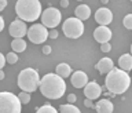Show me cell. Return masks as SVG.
<instances>
[{"instance_id":"cell-1","label":"cell","mask_w":132,"mask_h":113,"mask_svg":"<svg viewBox=\"0 0 132 113\" xmlns=\"http://www.w3.org/2000/svg\"><path fill=\"white\" fill-rule=\"evenodd\" d=\"M40 93L48 99H59L66 93V83L55 73H47L40 79Z\"/></svg>"},{"instance_id":"cell-2","label":"cell","mask_w":132,"mask_h":113,"mask_svg":"<svg viewBox=\"0 0 132 113\" xmlns=\"http://www.w3.org/2000/svg\"><path fill=\"white\" fill-rule=\"evenodd\" d=\"M131 86V77L120 68H113L106 76V88L110 94H124Z\"/></svg>"},{"instance_id":"cell-3","label":"cell","mask_w":132,"mask_h":113,"mask_svg":"<svg viewBox=\"0 0 132 113\" xmlns=\"http://www.w3.org/2000/svg\"><path fill=\"white\" fill-rule=\"evenodd\" d=\"M18 19L23 22H35L41 15V3L39 0H18L15 3Z\"/></svg>"},{"instance_id":"cell-4","label":"cell","mask_w":132,"mask_h":113,"mask_svg":"<svg viewBox=\"0 0 132 113\" xmlns=\"http://www.w3.org/2000/svg\"><path fill=\"white\" fill-rule=\"evenodd\" d=\"M40 84V76L39 72L33 68H26L23 70H21L18 74V87L22 90V93L30 94L33 91H36V88Z\"/></svg>"},{"instance_id":"cell-5","label":"cell","mask_w":132,"mask_h":113,"mask_svg":"<svg viewBox=\"0 0 132 113\" xmlns=\"http://www.w3.org/2000/svg\"><path fill=\"white\" fill-rule=\"evenodd\" d=\"M21 106L16 95L8 91L0 93V113H21Z\"/></svg>"},{"instance_id":"cell-6","label":"cell","mask_w":132,"mask_h":113,"mask_svg":"<svg viewBox=\"0 0 132 113\" xmlns=\"http://www.w3.org/2000/svg\"><path fill=\"white\" fill-rule=\"evenodd\" d=\"M62 31H63L65 36L69 39H78L84 33V24L76 17L73 18H68L62 25Z\"/></svg>"},{"instance_id":"cell-7","label":"cell","mask_w":132,"mask_h":113,"mask_svg":"<svg viewBox=\"0 0 132 113\" xmlns=\"http://www.w3.org/2000/svg\"><path fill=\"white\" fill-rule=\"evenodd\" d=\"M41 25L45 28H50V29H55L58 25L61 24V19H62V14L59 10H56V8L54 7H48L45 8L44 11H41Z\"/></svg>"},{"instance_id":"cell-8","label":"cell","mask_w":132,"mask_h":113,"mask_svg":"<svg viewBox=\"0 0 132 113\" xmlns=\"http://www.w3.org/2000/svg\"><path fill=\"white\" fill-rule=\"evenodd\" d=\"M26 35L29 37V40H30L32 43H35V44H41V43H44V41H45V39H48L47 28L43 26L41 24L32 25V26L28 29Z\"/></svg>"},{"instance_id":"cell-9","label":"cell","mask_w":132,"mask_h":113,"mask_svg":"<svg viewBox=\"0 0 132 113\" xmlns=\"http://www.w3.org/2000/svg\"><path fill=\"white\" fill-rule=\"evenodd\" d=\"M8 33H10L12 37H15V39H22V37L28 33V26L23 21L15 19V21H12L11 25L8 26Z\"/></svg>"},{"instance_id":"cell-10","label":"cell","mask_w":132,"mask_h":113,"mask_svg":"<svg viewBox=\"0 0 132 113\" xmlns=\"http://www.w3.org/2000/svg\"><path fill=\"white\" fill-rule=\"evenodd\" d=\"M95 21H96L101 26H106V25H109L111 21H113V12L106 7L98 8L96 12H95Z\"/></svg>"},{"instance_id":"cell-11","label":"cell","mask_w":132,"mask_h":113,"mask_svg":"<svg viewBox=\"0 0 132 113\" xmlns=\"http://www.w3.org/2000/svg\"><path fill=\"white\" fill-rule=\"evenodd\" d=\"M84 94L87 99H89V101H92V99H96L101 97L102 94V87L98 84L96 81H89L87 83V86L84 87Z\"/></svg>"},{"instance_id":"cell-12","label":"cell","mask_w":132,"mask_h":113,"mask_svg":"<svg viewBox=\"0 0 132 113\" xmlns=\"http://www.w3.org/2000/svg\"><path fill=\"white\" fill-rule=\"evenodd\" d=\"M94 37L98 43H109V40L111 39V31L107 26H98L94 31Z\"/></svg>"},{"instance_id":"cell-13","label":"cell","mask_w":132,"mask_h":113,"mask_svg":"<svg viewBox=\"0 0 132 113\" xmlns=\"http://www.w3.org/2000/svg\"><path fill=\"white\" fill-rule=\"evenodd\" d=\"M70 81H72V86L76 87V88H84L88 83V77H87V73L82 72V70H77L72 74L70 77Z\"/></svg>"},{"instance_id":"cell-14","label":"cell","mask_w":132,"mask_h":113,"mask_svg":"<svg viewBox=\"0 0 132 113\" xmlns=\"http://www.w3.org/2000/svg\"><path fill=\"white\" fill-rule=\"evenodd\" d=\"M113 68H114L113 61H111V58H107V57L102 58V59L96 64V70L101 74H107Z\"/></svg>"},{"instance_id":"cell-15","label":"cell","mask_w":132,"mask_h":113,"mask_svg":"<svg viewBox=\"0 0 132 113\" xmlns=\"http://www.w3.org/2000/svg\"><path fill=\"white\" fill-rule=\"evenodd\" d=\"M74 15H76L77 19H80L81 22L85 19L89 18L91 15V8L89 6H87V4H78L76 7V10H74Z\"/></svg>"},{"instance_id":"cell-16","label":"cell","mask_w":132,"mask_h":113,"mask_svg":"<svg viewBox=\"0 0 132 113\" xmlns=\"http://www.w3.org/2000/svg\"><path fill=\"white\" fill-rule=\"evenodd\" d=\"M95 109H96L98 113H113L114 106L109 99H101V101L96 102Z\"/></svg>"},{"instance_id":"cell-17","label":"cell","mask_w":132,"mask_h":113,"mask_svg":"<svg viewBox=\"0 0 132 113\" xmlns=\"http://www.w3.org/2000/svg\"><path fill=\"white\" fill-rule=\"evenodd\" d=\"M118 66L121 70L128 73V70L132 69V55L131 54H122L118 59Z\"/></svg>"},{"instance_id":"cell-18","label":"cell","mask_w":132,"mask_h":113,"mask_svg":"<svg viewBox=\"0 0 132 113\" xmlns=\"http://www.w3.org/2000/svg\"><path fill=\"white\" fill-rule=\"evenodd\" d=\"M55 74H58L59 77H62L65 80L66 77H69L70 74H72V68H70V65L65 64V62H62V64L56 65L55 68Z\"/></svg>"},{"instance_id":"cell-19","label":"cell","mask_w":132,"mask_h":113,"mask_svg":"<svg viewBox=\"0 0 132 113\" xmlns=\"http://www.w3.org/2000/svg\"><path fill=\"white\" fill-rule=\"evenodd\" d=\"M11 48L14 52H23L26 50V41L23 39H14L11 41Z\"/></svg>"},{"instance_id":"cell-20","label":"cell","mask_w":132,"mask_h":113,"mask_svg":"<svg viewBox=\"0 0 132 113\" xmlns=\"http://www.w3.org/2000/svg\"><path fill=\"white\" fill-rule=\"evenodd\" d=\"M59 113H81V110L72 103H63L59 106Z\"/></svg>"},{"instance_id":"cell-21","label":"cell","mask_w":132,"mask_h":113,"mask_svg":"<svg viewBox=\"0 0 132 113\" xmlns=\"http://www.w3.org/2000/svg\"><path fill=\"white\" fill-rule=\"evenodd\" d=\"M36 113H59L54 106H51L50 103H45V105H43V106H40L39 109H37V112Z\"/></svg>"},{"instance_id":"cell-22","label":"cell","mask_w":132,"mask_h":113,"mask_svg":"<svg viewBox=\"0 0 132 113\" xmlns=\"http://www.w3.org/2000/svg\"><path fill=\"white\" fill-rule=\"evenodd\" d=\"M21 102V105H28L29 102H30V94L28 93H19V95H16Z\"/></svg>"},{"instance_id":"cell-23","label":"cell","mask_w":132,"mask_h":113,"mask_svg":"<svg viewBox=\"0 0 132 113\" xmlns=\"http://www.w3.org/2000/svg\"><path fill=\"white\" fill-rule=\"evenodd\" d=\"M6 62H8V64H16L18 62V55H16L15 52H8L6 55Z\"/></svg>"},{"instance_id":"cell-24","label":"cell","mask_w":132,"mask_h":113,"mask_svg":"<svg viewBox=\"0 0 132 113\" xmlns=\"http://www.w3.org/2000/svg\"><path fill=\"white\" fill-rule=\"evenodd\" d=\"M122 24L127 29H132V14H127L122 19Z\"/></svg>"},{"instance_id":"cell-25","label":"cell","mask_w":132,"mask_h":113,"mask_svg":"<svg viewBox=\"0 0 132 113\" xmlns=\"http://www.w3.org/2000/svg\"><path fill=\"white\" fill-rule=\"evenodd\" d=\"M101 50H102L103 52H109L110 50H111L110 43H103V44H101Z\"/></svg>"},{"instance_id":"cell-26","label":"cell","mask_w":132,"mask_h":113,"mask_svg":"<svg viewBox=\"0 0 132 113\" xmlns=\"http://www.w3.org/2000/svg\"><path fill=\"white\" fill-rule=\"evenodd\" d=\"M58 37V31L56 29H51L48 32V39H56Z\"/></svg>"},{"instance_id":"cell-27","label":"cell","mask_w":132,"mask_h":113,"mask_svg":"<svg viewBox=\"0 0 132 113\" xmlns=\"http://www.w3.org/2000/svg\"><path fill=\"white\" fill-rule=\"evenodd\" d=\"M76 99H77V97H76L74 94H69V95H68V102L72 103V105H73L74 102H76Z\"/></svg>"},{"instance_id":"cell-28","label":"cell","mask_w":132,"mask_h":113,"mask_svg":"<svg viewBox=\"0 0 132 113\" xmlns=\"http://www.w3.org/2000/svg\"><path fill=\"white\" fill-rule=\"evenodd\" d=\"M6 64H7V62H6V57H4L3 54L0 52V70L3 69V66L6 65Z\"/></svg>"},{"instance_id":"cell-29","label":"cell","mask_w":132,"mask_h":113,"mask_svg":"<svg viewBox=\"0 0 132 113\" xmlns=\"http://www.w3.org/2000/svg\"><path fill=\"white\" fill-rule=\"evenodd\" d=\"M50 52H51V47H50V46H44V47H43V54L48 55Z\"/></svg>"},{"instance_id":"cell-30","label":"cell","mask_w":132,"mask_h":113,"mask_svg":"<svg viewBox=\"0 0 132 113\" xmlns=\"http://www.w3.org/2000/svg\"><path fill=\"white\" fill-rule=\"evenodd\" d=\"M6 6H7V2H6V0H0V11H3L4 8H6Z\"/></svg>"},{"instance_id":"cell-31","label":"cell","mask_w":132,"mask_h":113,"mask_svg":"<svg viewBox=\"0 0 132 113\" xmlns=\"http://www.w3.org/2000/svg\"><path fill=\"white\" fill-rule=\"evenodd\" d=\"M84 105H85L87 108H92L94 103H92V101H89V99H85V101H84Z\"/></svg>"},{"instance_id":"cell-32","label":"cell","mask_w":132,"mask_h":113,"mask_svg":"<svg viewBox=\"0 0 132 113\" xmlns=\"http://www.w3.org/2000/svg\"><path fill=\"white\" fill-rule=\"evenodd\" d=\"M4 29V19H3V17L0 15V32H2Z\"/></svg>"},{"instance_id":"cell-33","label":"cell","mask_w":132,"mask_h":113,"mask_svg":"<svg viewBox=\"0 0 132 113\" xmlns=\"http://www.w3.org/2000/svg\"><path fill=\"white\" fill-rule=\"evenodd\" d=\"M61 6H62V7H69V2H68V0H62V2H61Z\"/></svg>"},{"instance_id":"cell-34","label":"cell","mask_w":132,"mask_h":113,"mask_svg":"<svg viewBox=\"0 0 132 113\" xmlns=\"http://www.w3.org/2000/svg\"><path fill=\"white\" fill-rule=\"evenodd\" d=\"M4 77H6V74H4V72H3V70H0V80H3Z\"/></svg>"},{"instance_id":"cell-35","label":"cell","mask_w":132,"mask_h":113,"mask_svg":"<svg viewBox=\"0 0 132 113\" xmlns=\"http://www.w3.org/2000/svg\"><path fill=\"white\" fill-rule=\"evenodd\" d=\"M131 55H132V44H131Z\"/></svg>"}]
</instances>
